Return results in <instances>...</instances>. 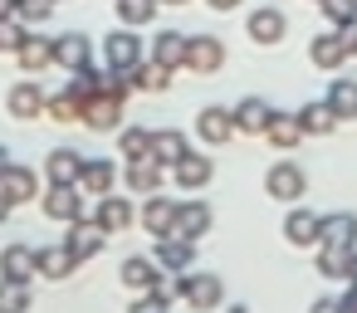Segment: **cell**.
Instances as JSON below:
<instances>
[{
  "label": "cell",
  "mask_w": 357,
  "mask_h": 313,
  "mask_svg": "<svg viewBox=\"0 0 357 313\" xmlns=\"http://www.w3.org/2000/svg\"><path fill=\"white\" fill-rule=\"evenodd\" d=\"M176 293H181L191 308H201V313H211V308H220V303H225V284H220V274L181 269V274H176Z\"/></svg>",
  "instance_id": "cell-1"
},
{
  "label": "cell",
  "mask_w": 357,
  "mask_h": 313,
  "mask_svg": "<svg viewBox=\"0 0 357 313\" xmlns=\"http://www.w3.org/2000/svg\"><path fill=\"white\" fill-rule=\"evenodd\" d=\"M64 245L74 250V259L84 264V259H93V254H103V245H108V230L93 220V215H79V220H69V235H64Z\"/></svg>",
  "instance_id": "cell-2"
},
{
  "label": "cell",
  "mask_w": 357,
  "mask_h": 313,
  "mask_svg": "<svg viewBox=\"0 0 357 313\" xmlns=\"http://www.w3.org/2000/svg\"><path fill=\"white\" fill-rule=\"evenodd\" d=\"M245 35H250L255 45H279V40L289 35V20H284L279 6H259V10H250V20H245Z\"/></svg>",
  "instance_id": "cell-3"
},
{
  "label": "cell",
  "mask_w": 357,
  "mask_h": 313,
  "mask_svg": "<svg viewBox=\"0 0 357 313\" xmlns=\"http://www.w3.org/2000/svg\"><path fill=\"white\" fill-rule=\"evenodd\" d=\"M225 64V45L215 40V35H196V40H186V64L181 69H191V74H215Z\"/></svg>",
  "instance_id": "cell-4"
},
{
  "label": "cell",
  "mask_w": 357,
  "mask_h": 313,
  "mask_svg": "<svg viewBox=\"0 0 357 313\" xmlns=\"http://www.w3.org/2000/svg\"><path fill=\"white\" fill-rule=\"evenodd\" d=\"M79 123L89 132H118L123 128V103L108 98V93H93V98H84V118Z\"/></svg>",
  "instance_id": "cell-5"
},
{
  "label": "cell",
  "mask_w": 357,
  "mask_h": 313,
  "mask_svg": "<svg viewBox=\"0 0 357 313\" xmlns=\"http://www.w3.org/2000/svg\"><path fill=\"white\" fill-rule=\"evenodd\" d=\"M40 206H45V220H59V225H69V220L89 215V211H84V191H79V186H50V196H40Z\"/></svg>",
  "instance_id": "cell-6"
},
{
  "label": "cell",
  "mask_w": 357,
  "mask_h": 313,
  "mask_svg": "<svg viewBox=\"0 0 357 313\" xmlns=\"http://www.w3.org/2000/svg\"><path fill=\"white\" fill-rule=\"evenodd\" d=\"M157 264H162V274L172 269V274H181V269H191V259H196V240L191 235H157V254H152Z\"/></svg>",
  "instance_id": "cell-7"
},
{
  "label": "cell",
  "mask_w": 357,
  "mask_h": 313,
  "mask_svg": "<svg viewBox=\"0 0 357 313\" xmlns=\"http://www.w3.org/2000/svg\"><path fill=\"white\" fill-rule=\"evenodd\" d=\"M6 113H10V118H20V123L45 118V89H40L35 79H20V84L6 93Z\"/></svg>",
  "instance_id": "cell-8"
},
{
  "label": "cell",
  "mask_w": 357,
  "mask_h": 313,
  "mask_svg": "<svg viewBox=\"0 0 357 313\" xmlns=\"http://www.w3.org/2000/svg\"><path fill=\"white\" fill-rule=\"evenodd\" d=\"M196 137H201L206 147H225V142L235 137V118H230V108H220V103L201 108V118H196Z\"/></svg>",
  "instance_id": "cell-9"
},
{
  "label": "cell",
  "mask_w": 357,
  "mask_h": 313,
  "mask_svg": "<svg viewBox=\"0 0 357 313\" xmlns=\"http://www.w3.org/2000/svg\"><path fill=\"white\" fill-rule=\"evenodd\" d=\"M79 176H84V152L54 147V152L45 157V181H50V186H79Z\"/></svg>",
  "instance_id": "cell-10"
},
{
  "label": "cell",
  "mask_w": 357,
  "mask_h": 313,
  "mask_svg": "<svg viewBox=\"0 0 357 313\" xmlns=\"http://www.w3.org/2000/svg\"><path fill=\"white\" fill-rule=\"evenodd\" d=\"M264 191H269L274 201H298V196L308 191V181H303V171H298L294 162H274V167L264 171Z\"/></svg>",
  "instance_id": "cell-11"
},
{
  "label": "cell",
  "mask_w": 357,
  "mask_h": 313,
  "mask_svg": "<svg viewBox=\"0 0 357 313\" xmlns=\"http://www.w3.org/2000/svg\"><path fill=\"white\" fill-rule=\"evenodd\" d=\"M103 59H108V69H132V64L142 59V40H137L128 25H118V30L103 40Z\"/></svg>",
  "instance_id": "cell-12"
},
{
  "label": "cell",
  "mask_w": 357,
  "mask_h": 313,
  "mask_svg": "<svg viewBox=\"0 0 357 313\" xmlns=\"http://www.w3.org/2000/svg\"><path fill=\"white\" fill-rule=\"evenodd\" d=\"M137 220H142V230L157 240V235H172L176 230V201H167L162 191H152L147 196V206L137 211Z\"/></svg>",
  "instance_id": "cell-13"
},
{
  "label": "cell",
  "mask_w": 357,
  "mask_h": 313,
  "mask_svg": "<svg viewBox=\"0 0 357 313\" xmlns=\"http://www.w3.org/2000/svg\"><path fill=\"white\" fill-rule=\"evenodd\" d=\"M172 176H176V186H181V191H206V186H211V176H215V162H211V157H201V152H186V157L172 167Z\"/></svg>",
  "instance_id": "cell-14"
},
{
  "label": "cell",
  "mask_w": 357,
  "mask_h": 313,
  "mask_svg": "<svg viewBox=\"0 0 357 313\" xmlns=\"http://www.w3.org/2000/svg\"><path fill=\"white\" fill-rule=\"evenodd\" d=\"M93 220H98L108 235H123V230L137 220V211H132V201H128V196H113V191H108V196H98V211H93Z\"/></svg>",
  "instance_id": "cell-15"
},
{
  "label": "cell",
  "mask_w": 357,
  "mask_h": 313,
  "mask_svg": "<svg viewBox=\"0 0 357 313\" xmlns=\"http://www.w3.org/2000/svg\"><path fill=\"white\" fill-rule=\"evenodd\" d=\"M318 245H342V250H352V245H357V215H352V211L318 215Z\"/></svg>",
  "instance_id": "cell-16"
},
{
  "label": "cell",
  "mask_w": 357,
  "mask_h": 313,
  "mask_svg": "<svg viewBox=\"0 0 357 313\" xmlns=\"http://www.w3.org/2000/svg\"><path fill=\"white\" fill-rule=\"evenodd\" d=\"M0 191H6L15 206H30V201H40V176H35L30 167L10 162V167H6V176H0Z\"/></svg>",
  "instance_id": "cell-17"
},
{
  "label": "cell",
  "mask_w": 357,
  "mask_h": 313,
  "mask_svg": "<svg viewBox=\"0 0 357 313\" xmlns=\"http://www.w3.org/2000/svg\"><path fill=\"white\" fill-rule=\"evenodd\" d=\"M54 64H64L69 74H74V69H84V64H93V40H89V35H79V30L59 35V40H54Z\"/></svg>",
  "instance_id": "cell-18"
},
{
  "label": "cell",
  "mask_w": 357,
  "mask_h": 313,
  "mask_svg": "<svg viewBox=\"0 0 357 313\" xmlns=\"http://www.w3.org/2000/svg\"><path fill=\"white\" fill-rule=\"evenodd\" d=\"M230 118H235V132H250V137H264V128H269V118H274V108H269L264 98H240V103L230 108Z\"/></svg>",
  "instance_id": "cell-19"
},
{
  "label": "cell",
  "mask_w": 357,
  "mask_h": 313,
  "mask_svg": "<svg viewBox=\"0 0 357 313\" xmlns=\"http://www.w3.org/2000/svg\"><path fill=\"white\" fill-rule=\"evenodd\" d=\"M118 186V167L108 157H84V176H79V191L84 196H108Z\"/></svg>",
  "instance_id": "cell-20"
},
{
  "label": "cell",
  "mask_w": 357,
  "mask_h": 313,
  "mask_svg": "<svg viewBox=\"0 0 357 313\" xmlns=\"http://www.w3.org/2000/svg\"><path fill=\"white\" fill-rule=\"evenodd\" d=\"M0 279H20V284L40 279L35 250H30V245H6V250H0Z\"/></svg>",
  "instance_id": "cell-21"
},
{
  "label": "cell",
  "mask_w": 357,
  "mask_h": 313,
  "mask_svg": "<svg viewBox=\"0 0 357 313\" xmlns=\"http://www.w3.org/2000/svg\"><path fill=\"white\" fill-rule=\"evenodd\" d=\"M15 59H20V69L25 74H45L50 64H54V40H45V35H25L20 40V49H15Z\"/></svg>",
  "instance_id": "cell-22"
},
{
  "label": "cell",
  "mask_w": 357,
  "mask_h": 313,
  "mask_svg": "<svg viewBox=\"0 0 357 313\" xmlns=\"http://www.w3.org/2000/svg\"><path fill=\"white\" fill-rule=\"evenodd\" d=\"M118 279H123V289H152L157 279H162V264L152 259V254H128L123 259V269H118Z\"/></svg>",
  "instance_id": "cell-23"
},
{
  "label": "cell",
  "mask_w": 357,
  "mask_h": 313,
  "mask_svg": "<svg viewBox=\"0 0 357 313\" xmlns=\"http://www.w3.org/2000/svg\"><path fill=\"white\" fill-rule=\"evenodd\" d=\"M123 181H128V191L152 196V191H162V162H157V157H132Z\"/></svg>",
  "instance_id": "cell-24"
},
{
  "label": "cell",
  "mask_w": 357,
  "mask_h": 313,
  "mask_svg": "<svg viewBox=\"0 0 357 313\" xmlns=\"http://www.w3.org/2000/svg\"><path fill=\"white\" fill-rule=\"evenodd\" d=\"M211 206L196 196V201H176V235H191V240H201L206 230H211Z\"/></svg>",
  "instance_id": "cell-25"
},
{
  "label": "cell",
  "mask_w": 357,
  "mask_h": 313,
  "mask_svg": "<svg viewBox=\"0 0 357 313\" xmlns=\"http://www.w3.org/2000/svg\"><path fill=\"white\" fill-rule=\"evenodd\" d=\"M284 240L294 245V250H318V215L313 211H289V220H284Z\"/></svg>",
  "instance_id": "cell-26"
},
{
  "label": "cell",
  "mask_w": 357,
  "mask_h": 313,
  "mask_svg": "<svg viewBox=\"0 0 357 313\" xmlns=\"http://www.w3.org/2000/svg\"><path fill=\"white\" fill-rule=\"evenodd\" d=\"M308 59H313V69H342L347 64V49H342V35L337 30H328V35H318L313 45H308Z\"/></svg>",
  "instance_id": "cell-27"
},
{
  "label": "cell",
  "mask_w": 357,
  "mask_h": 313,
  "mask_svg": "<svg viewBox=\"0 0 357 313\" xmlns=\"http://www.w3.org/2000/svg\"><path fill=\"white\" fill-rule=\"evenodd\" d=\"M294 118H298L303 137H328V132L337 128V113L328 108V98H323V103H303V108H298Z\"/></svg>",
  "instance_id": "cell-28"
},
{
  "label": "cell",
  "mask_w": 357,
  "mask_h": 313,
  "mask_svg": "<svg viewBox=\"0 0 357 313\" xmlns=\"http://www.w3.org/2000/svg\"><path fill=\"white\" fill-rule=\"evenodd\" d=\"M35 264H40V274H45V279H69V274L79 269V259H74V250H69V245L35 250Z\"/></svg>",
  "instance_id": "cell-29"
},
{
  "label": "cell",
  "mask_w": 357,
  "mask_h": 313,
  "mask_svg": "<svg viewBox=\"0 0 357 313\" xmlns=\"http://www.w3.org/2000/svg\"><path fill=\"white\" fill-rule=\"evenodd\" d=\"M186 40H191V35H181V30H162V35L152 40V59L167 64V69H181V64H186Z\"/></svg>",
  "instance_id": "cell-30"
},
{
  "label": "cell",
  "mask_w": 357,
  "mask_h": 313,
  "mask_svg": "<svg viewBox=\"0 0 357 313\" xmlns=\"http://www.w3.org/2000/svg\"><path fill=\"white\" fill-rule=\"evenodd\" d=\"M186 152H191L186 132H176V128H162V132H152V157H157L162 167H176Z\"/></svg>",
  "instance_id": "cell-31"
},
{
  "label": "cell",
  "mask_w": 357,
  "mask_h": 313,
  "mask_svg": "<svg viewBox=\"0 0 357 313\" xmlns=\"http://www.w3.org/2000/svg\"><path fill=\"white\" fill-rule=\"evenodd\" d=\"M172 74H176V69H167V64H157V59H152V64H142V59H137V64L128 69L132 89H147V93H162V89H172Z\"/></svg>",
  "instance_id": "cell-32"
},
{
  "label": "cell",
  "mask_w": 357,
  "mask_h": 313,
  "mask_svg": "<svg viewBox=\"0 0 357 313\" xmlns=\"http://www.w3.org/2000/svg\"><path fill=\"white\" fill-rule=\"evenodd\" d=\"M264 137H269L279 152H294V147L303 142V128H298V118H294V113H274V118H269V128H264Z\"/></svg>",
  "instance_id": "cell-33"
},
{
  "label": "cell",
  "mask_w": 357,
  "mask_h": 313,
  "mask_svg": "<svg viewBox=\"0 0 357 313\" xmlns=\"http://www.w3.org/2000/svg\"><path fill=\"white\" fill-rule=\"evenodd\" d=\"M328 108L337 113V123H352V118H357V79H333Z\"/></svg>",
  "instance_id": "cell-34"
},
{
  "label": "cell",
  "mask_w": 357,
  "mask_h": 313,
  "mask_svg": "<svg viewBox=\"0 0 357 313\" xmlns=\"http://www.w3.org/2000/svg\"><path fill=\"white\" fill-rule=\"evenodd\" d=\"M113 6H118V25L142 30V25L157 20V6H162V0H113Z\"/></svg>",
  "instance_id": "cell-35"
},
{
  "label": "cell",
  "mask_w": 357,
  "mask_h": 313,
  "mask_svg": "<svg viewBox=\"0 0 357 313\" xmlns=\"http://www.w3.org/2000/svg\"><path fill=\"white\" fill-rule=\"evenodd\" d=\"M45 118L50 123H79L84 118V103L74 93H45Z\"/></svg>",
  "instance_id": "cell-36"
},
{
  "label": "cell",
  "mask_w": 357,
  "mask_h": 313,
  "mask_svg": "<svg viewBox=\"0 0 357 313\" xmlns=\"http://www.w3.org/2000/svg\"><path fill=\"white\" fill-rule=\"evenodd\" d=\"M352 250H357V245H352ZM352 250H342V245H318V274H328V279H347Z\"/></svg>",
  "instance_id": "cell-37"
},
{
  "label": "cell",
  "mask_w": 357,
  "mask_h": 313,
  "mask_svg": "<svg viewBox=\"0 0 357 313\" xmlns=\"http://www.w3.org/2000/svg\"><path fill=\"white\" fill-rule=\"evenodd\" d=\"M118 147H123L128 162L132 157H152V132L147 128H118Z\"/></svg>",
  "instance_id": "cell-38"
},
{
  "label": "cell",
  "mask_w": 357,
  "mask_h": 313,
  "mask_svg": "<svg viewBox=\"0 0 357 313\" xmlns=\"http://www.w3.org/2000/svg\"><path fill=\"white\" fill-rule=\"evenodd\" d=\"M50 15H54V0H15V20H20L25 30L45 25Z\"/></svg>",
  "instance_id": "cell-39"
},
{
  "label": "cell",
  "mask_w": 357,
  "mask_h": 313,
  "mask_svg": "<svg viewBox=\"0 0 357 313\" xmlns=\"http://www.w3.org/2000/svg\"><path fill=\"white\" fill-rule=\"evenodd\" d=\"M20 308H30V284L0 279V313H20Z\"/></svg>",
  "instance_id": "cell-40"
},
{
  "label": "cell",
  "mask_w": 357,
  "mask_h": 313,
  "mask_svg": "<svg viewBox=\"0 0 357 313\" xmlns=\"http://www.w3.org/2000/svg\"><path fill=\"white\" fill-rule=\"evenodd\" d=\"M98 84H103V74H98L93 64H84V69H74V79H69V89H64V93H74V98L84 103V98H93V93H98Z\"/></svg>",
  "instance_id": "cell-41"
},
{
  "label": "cell",
  "mask_w": 357,
  "mask_h": 313,
  "mask_svg": "<svg viewBox=\"0 0 357 313\" xmlns=\"http://www.w3.org/2000/svg\"><path fill=\"white\" fill-rule=\"evenodd\" d=\"M318 10L333 20V30H342V25L357 20V0H318Z\"/></svg>",
  "instance_id": "cell-42"
},
{
  "label": "cell",
  "mask_w": 357,
  "mask_h": 313,
  "mask_svg": "<svg viewBox=\"0 0 357 313\" xmlns=\"http://www.w3.org/2000/svg\"><path fill=\"white\" fill-rule=\"evenodd\" d=\"M98 93H108V98L128 103V98H132V79H128V69H108V74H103V84H98Z\"/></svg>",
  "instance_id": "cell-43"
},
{
  "label": "cell",
  "mask_w": 357,
  "mask_h": 313,
  "mask_svg": "<svg viewBox=\"0 0 357 313\" xmlns=\"http://www.w3.org/2000/svg\"><path fill=\"white\" fill-rule=\"evenodd\" d=\"M25 35H30V30H25V25H20L15 15H6V20H0V49H10V54H15Z\"/></svg>",
  "instance_id": "cell-44"
},
{
  "label": "cell",
  "mask_w": 357,
  "mask_h": 313,
  "mask_svg": "<svg viewBox=\"0 0 357 313\" xmlns=\"http://www.w3.org/2000/svg\"><path fill=\"white\" fill-rule=\"evenodd\" d=\"M337 35H342V49H347V59H352V54H357V20H352V25H342Z\"/></svg>",
  "instance_id": "cell-45"
},
{
  "label": "cell",
  "mask_w": 357,
  "mask_h": 313,
  "mask_svg": "<svg viewBox=\"0 0 357 313\" xmlns=\"http://www.w3.org/2000/svg\"><path fill=\"white\" fill-rule=\"evenodd\" d=\"M211 10H220V15H230V10H240V0H206Z\"/></svg>",
  "instance_id": "cell-46"
},
{
  "label": "cell",
  "mask_w": 357,
  "mask_h": 313,
  "mask_svg": "<svg viewBox=\"0 0 357 313\" xmlns=\"http://www.w3.org/2000/svg\"><path fill=\"white\" fill-rule=\"evenodd\" d=\"M10 211H15V201H10L6 191H0V225H6V220H10Z\"/></svg>",
  "instance_id": "cell-47"
},
{
  "label": "cell",
  "mask_w": 357,
  "mask_h": 313,
  "mask_svg": "<svg viewBox=\"0 0 357 313\" xmlns=\"http://www.w3.org/2000/svg\"><path fill=\"white\" fill-rule=\"evenodd\" d=\"M6 15H15V0H0V20H6Z\"/></svg>",
  "instance_id": "cell-48"
},
{
  "label": "cell",
  "mask_w": 357,
  "mask_h": 313,
  "mask_svg": "<svg viewBox=\"0 0 357 313\" xmlns=\"http://www.w3.org/2000/svg\"><path fill=\"white\" fill-rule=\"evenodd\" d=\"M347 284H357V250H352V264H347Z\"/></svg>",
  "instance_id": "cell-49"
},
{
  "label": "cell",
  "mask_w": 357,
  "mask_h": 313,
  "mask_svg": "<svg viewBox=\"0 0 357 313\" xmlns=\"http://www.w3.org/2000/svg\"><path fill=\"white\" fill-rule=\"evenodd\" d=\"M6 167H10V152H6V147H0V176H6Z\"/></svg>",
  "instance_id": "cell-50"
},
{
  "label": "cell",
  "mask_w": 357,
  "mask_h": 313,
  "mask_svg": "<svg viewBox=\"0 0 357 313\" xmlns=\"http://www.w3.org/2000/svg\"><path fill=\"white\" fill-rule=\"evenodd\" d=\"M162 6H191V0H162Z\"/></svg>",
  "instance_id": "cell-51"
}]
</instances>
